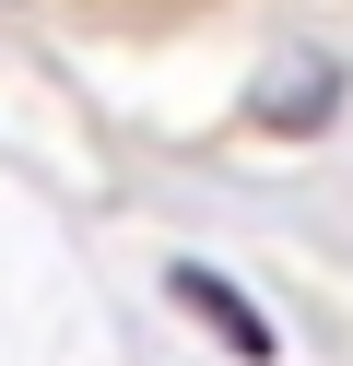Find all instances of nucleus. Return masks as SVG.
Instances as JSON below:
<instances>
[{
  "label": "nucleus",
  "mask_w": 353,
  "mask_h": 366,
  "mask_svg": "<svg viewBox=\"0 0 353 366\" xmlns=\"http://www.w3.org/2000/svg\"><path fill=\"white\" fill-rule=\"evenodd\" d=\"M177 295L212 319V331H235V355H247V366H271V331H259V307H247V295H224L212 272H177Z\"/></svg>",
  "instance_id": "f257e3e1"
},
{
  "label": "nucleus",
  "mask_w": 353,
  "mask_h": 366,
  "mask_svg": "<svg viewBox=\"0 0 353 366\" xmlns=\"http://www.w3.org/2000/svg\"><path fill=\"white\" fill-rule=\"evenodd\" d=\"M259 119H271V130L329 119V59H282V71H271V95H259Z\"/></svg>",
  "instance_id": "f03ea898"
}]
</instances>
